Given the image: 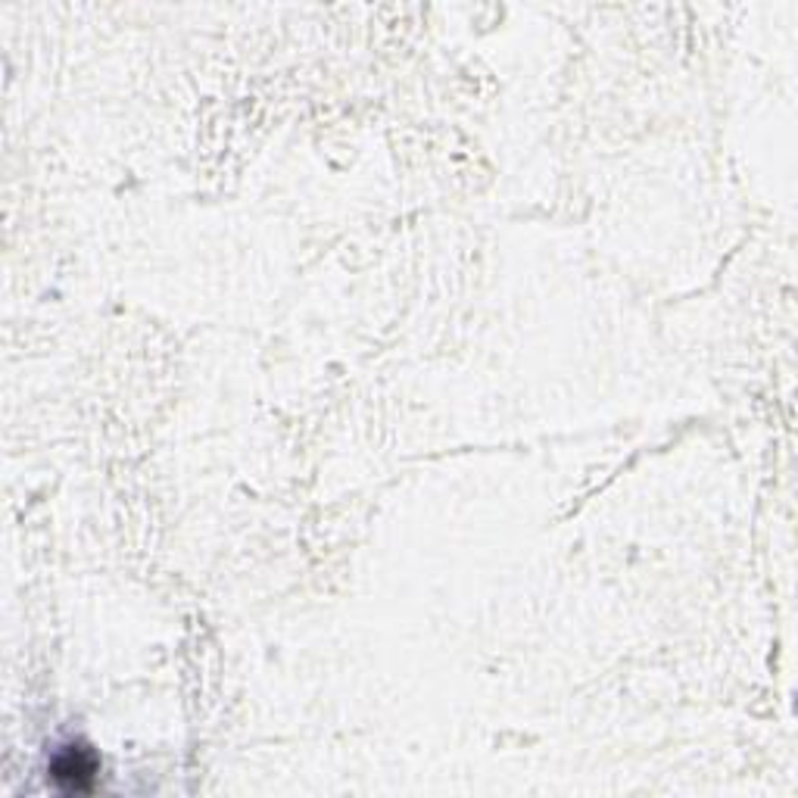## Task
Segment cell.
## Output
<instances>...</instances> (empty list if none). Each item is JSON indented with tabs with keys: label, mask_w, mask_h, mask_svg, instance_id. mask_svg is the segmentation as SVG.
I'll list each match as a JSON object with an SVG mask.
<instances>
[{
	"label": "cell",
	"mask_w": 798,
	"mask_h": 798,
	"mask_svg": "<svg viewBox=\"0 0 798 798\" xmlns=\"http://www.w3.org/2000/svg\"><path fill=\"white\" fill-rule=\"evenodd\" d=\"M94 774H97V761L94 755L87 752V749H65L63 755L53 761V779L57 783H63L65 789H75V793H82V789H91V783H94Z\"/></svg>",
	"instance_id": "1"
}]
</instances>
